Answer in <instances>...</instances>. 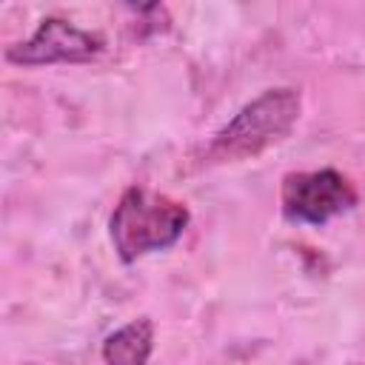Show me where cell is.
Listing matches in <instances>:
<instances>
[{
  "instance_id": "3957f363",
  "label": "cell",
  "mask_w": 365,
  "mask_h": 365,
  "mask_svg": "<svg viewBox=\"0 0 365 365\" xmlns=\"http://www.w3.org/2000/svg\"><path fill=\"white\" fill-rule=\"evenodd\" d=\"M356 205L354 182L334 171H297L282 180V214L288 222L302 225H325L331 217L345 214Z\"/></svg>"
},
{
  "instance_id": "6da1fadb",
  "label": "cell",
  "mask_w": 365,
  "mask_h": 365,
  "mask_svg": "<svg viewBox=\"0 0 365 365\" xmlns=\"http://www.w3.org/2000/svg\"><path fill=\"white\" fill-rule=\"evenodd\" d=\"M188 220L191 214L182 202L131 185L114 205V214L108 220V234L117 257L123 262H137L151 251L171 248L182 237Z\"/></svg>"
},
{
  "instance_id": "7a4b0ae2",
  "label": "cell",
  "mask_w": 365,
  "mask_h": 365,
  "mask_svg": "<svg viewBox=\"0 0 365 365\" xmlns=\"http://www.w3.org/2000/svg\"><path fill=\"white\" fill-rule=\"evenodd\" d=\"M297 88H268L248 106H242L211 140V157L217 160H245L257 157L274 143H279L299 117Z\"/></svg>"
},
{
  "instance_id": "5b68a950",
  "label": "cell",
  "mask_w": 365,
  "mask_h": 365,
  "mask_svg": "<svg viewBox=\"0 0 365 365\" xmlns=\"http://www.w3.org/2000/svg\"><path fill=\"white\" fill-rule=\"evenodd\" d=\"M154 351V322L148 317L131 319L128 325L117 328L103 342L106 365H148Z\"/></svg>"
},
{
  "instance_id": "277c9868",
  "label": "cell",
  "mask_w": 365,
  "mask_h": 365,
  "mask_svg": "<svg viewBox=\"0 0 365 365\" xmlns=\"http://www.w3.org/2000/svg\"><path fill=\"white\" fill-rule=\"evenodd\" d=\"M106 40L97 31L71 26L63 17H46L26 43L6 48V60L14 66H48V63H88L103 54Z\"/></svg>"
}]
</instances>
